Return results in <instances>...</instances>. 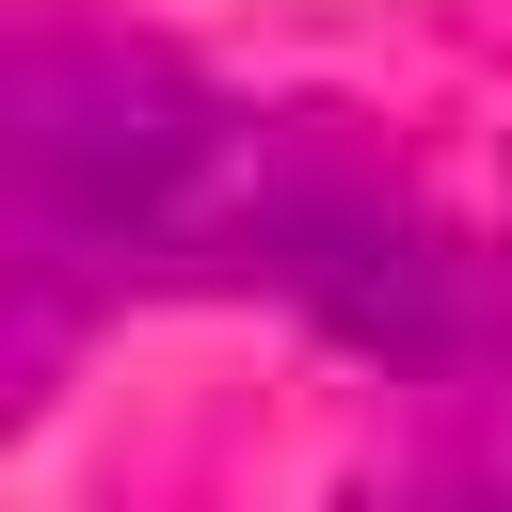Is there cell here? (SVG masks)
<instances>
[{"label": "cell", "mask_w": 512, "mask_h": 512, "mask_svg": "<svg viewBox=\"0 0 512 512\" xmlns=\"http://www.w3.org/2000/svg\"><path fill=\"white\" fill-rule=\"evenodd\" d=\"M0 240L128 288H272L384 368L512 352L496 272L336 128L240 112L128 16H0Z\"/></svg>", "instance_id": "cell-1"}, {"label": "cell", "mask_w": 512, "mask_h": 512, "mask_svg": "<svg viewBox=\"0 0 512 512\" xmlns=\"http://www.w3.org/2000/svg\"><path fill=\"white\" fill-rule=\"evenodd\" d=\"M352 512H512V416L480 400V416H448V432H416Z\"/></svg>", "instance_id": "cell-2"}]
</instances>
